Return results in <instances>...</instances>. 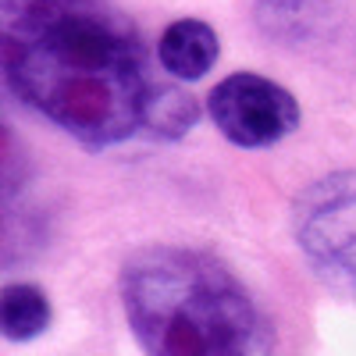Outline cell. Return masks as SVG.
<instances>
[{
    "label": "cell",
    "mask_w": 356,
    "mask_h": 356,
    "mask_svg": "<svg viewBox=\"0 0 356 356\" xmlns=\"http://www.w3.org/2000/svg\"><path fill=\"white\" fill-rule=\"evenodd\" d=\"M0 61L8 93L86 150L132 139L161 86L114 0H0Z\"/></svg>",
    "instance_id": "6da1fadb"
},
{
    "label": "cell",
    "mask_w": 356,
    "mask_h": 356,
    "mask_svg": "<svg viewBox=\"0 0 356 356\" xmlns=\"http://www.w3.org/2000/svg\"><path fill=\"white\" fill-rule=\"evenodd\" d=\"M218 54H221L218 33L207 22H200V18H178V22H171L161 33V43H157L161 68L171 79H186V82L203 79L207 72L214 68Z\"/></svg>",
    "instance_id": "5b68a950"
},
{
    "label": "cell",
    "mask_w": 356,
    "mask_h": 356,
    "mask_svg": "<svg viewBox=\"0 0 356 356\" xmlns=\"http://www.w3.org/2000/svg\"><path fill=\"white\" fill-rule=\"evenodd\" d=\"M207 111L214 118V129L228 143L246 146V150L271 146L300 129L296 97L278 82L253 72H235L221 79L207 97Z\"/></svg>",
    "instance_id": "277c9868"
},
{
    "label": "cell",
    "mask_w": 356,
    "mask_h": 356,
    "mask_svg": "<svg viewBox=\"0 0 356 356\" xmlns=\"http://www.w3.org/2000/svg\"><path fill=\"white\" fill-rule=\"evenodd\" d=\"M0 328H4L8 342H29L50 328V300L47 292L18 282L4 289V300H0Z\"/></svg>",
    "instance_id": "8992f818"
},
{
    "label": "cell",
    "mask_w": 356,
    "mask_h": 356,
    "mask_svg": "<svg viewBox=\"0 0 356 356\" xmlns=\"http://www.w3.org/2000/svg\"><path fill=\"white\" fill-rule=\"evenodd\" d=\"M292 232L324 278L356 289V171L310 182L296 196Z\"/></svg>",
    "instance_id": "3957f363"
},
{
    "label": "cell",
    "mask_w": 356,
    "mask_h": 356,
    "mask_svg": "<svg viewBox=\"0 0 356 356\" xmlns=\"http://www.w3.org/2000/svg\"><path fill=\"white\" fill-rule=\"evenodd\" d=\"M196 122H200L196 97L186 93V89H178L175 82H161L154 89L150 104H146L143 129L157 139H182L189 129H196Z\"/></svg>",
    "instance_id": "52a82bcc"
},
{
    "label": "cell",
    "mask_w": 356,
    "mask_h": 356,
    "mask_svg": "<svg viewBox=\"0 0 356 356\" xmlns=\"http://www.w3.org/2000/svg\"><path fill=\"white\" fill-rule=\"evenodd\" d=\"M118 289L146 356H271L275 332L250 289L203 250L139 246Z\"/></svg>",
    "instance_id": "7a4b0ae2"
},
{
    "label": "cell",
    "mask_w": 356,
    "mask_h": 356,
    "mask_svg": "<svg viewBox=\"0 0 356 356\" xmlns=\"http://www.w3.org/2000/svg\"><path fill=\"white\" fill-rule=\"evenodd\" d=\"M321 0H257V25L275 40H296L307 33V22L317 15Z\"/></svg>",
    "instance_id": "ba28073f"
}]
</instances>
